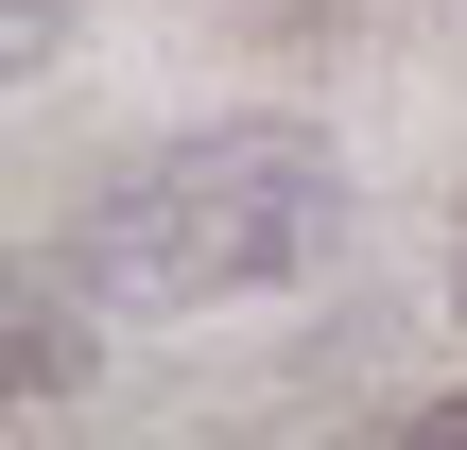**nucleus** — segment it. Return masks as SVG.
I'll list each match as a JSON object with an SVG mask.
<instances>
[{"label":"nucleus","instance_id":"nucleus-2","mask_svg":"<svg viewBox=\"0 0 467 450\" xmlns=\"http://www.w3.org/2000/svg\"><path fill=\"white\" fill-rule=\"evenodd\" d=\"M69 52V0H0V69H52Z\"/></svg>","mask_w":467,"mask_h":450},{"label":"nucleus","instance_id":"nucleus-1","mask_svg":"<svg viewBox=\"0 0 467 450\" xmlns=\"http://www.w3.org/2000/svg\"><path fill=\"white\" fill-rule=\"evenodd\" d=\"M329 208H347V173H329L312 121H208V139L121 156V173L69 208L52 260L87 277V312H225V295H260V277H295V260L329 243Z\"/></svg>","mask_w":467,"mask_h":450},{"label":"nucleus","instance_id":"nucleus-3","mask_svg":"<svg viewBox=\"0 0 467 450\" xmlns=\"http://www.w3.org/2000/svg\"><path fill=\"white\" fill-rule=\"evenodd\" d=\"M451 312H467V243H451Z\"/></svg>","mask_w":467,"mask_h":450}]
</instances>
